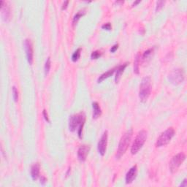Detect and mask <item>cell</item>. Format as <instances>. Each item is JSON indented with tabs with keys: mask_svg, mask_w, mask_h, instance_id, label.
<instances>
[{
	"mask_svg": "<svg viewBox=\"0 0 187 187\" xmlns=\"http://www.w3.org/2000/svg\"><path fill=\"white\" fill-rule=\"evenodd\" d=\"M86 116L84 113H80L78 114L73 115L69 119V129L71 132H75L77 127H78V134L79 138H82L83 128L85 124Z\"/></svg>",
	"mask_w": 187,
	"mask_h": 187,
	"instance_id": "obj_1",
	"label": "cell"
},
{
	"mask_svg": "<svg viewBox=\"0 0 187 187\" xmlns=\"http://www.w3.org/2000/svg\"><path fill=\"white\" fill-rule=\"evenodd\" d=\"M132 134H133V130H132V129H130L127 131L123 135V136L121 137V140L119 142L117 153H116V158L117 159H121V156L127 151L128 147H129V144H130Z\"/></svg>",
	"mask_w": 187,
	"mask_h": 187,
	"instance_id": "obj_2",
	"label": "cell"
},
{
	"mask_svg": "<svg viewBox=\"0 0 187 187\" xmlns=\"http://www.w3.org/2000/svg\"><path fill=\"white\" fill-rule=\"evenodd\" d=\"M151 92V80L149 76L143 78L139 90V97L140 101L145 102L149 97Z\"/></svg>",
	"mask_w": 187,
	"mask_h": 187,
	"instance_id": "obj_3",
	"label": "cell"
},
{
	"mask_svg": "<svg viewBox=\"0 0 187 187\" xmlns=\"http://www.w3.org/2000/svg\"><path fill=\"white\" fill-rule=\"evenodd\" d=\"M147 139V132L145 130H141L138 132L135 141L131 148V153L132 154H136V153L141 149L143 145H144L145 140Z\"/></svg>",
	"mask_w": 187,
	"mask_h": 187,
	"instance_id": "obj_4",
	"label": "cell"
},
{
	"mask_svg": "<svg viewBox=\"0 0 187 187\" xmlns=\"http://www.w3.org/2000/svg\"><path fill=\"white\" fill-rule=\"evenodd\" d=\"M175 130H174V129L172 127L168 128L167 129H166L158 137L156 143V147H162L170 143L171 139L175 135Z\"/></svg>",
	"mask_w": 187,
	"mask_h": 187,
	"instance_id": "obj_5",
	"label": "cell"
},
{
	"mask_svg": "<svg viewBox=\"0 0 187 187\" xmlns=\"http://www.w3.org/2000/svg\"><path fill=\"white\" fill-rule=\"evenodd\" d=\"M185 159H186V155L183 153H179L174 156L170 162V172L172 173L176 172L179 167L182 164V163L184 162Z\"/></svg>",
	"mask_w": 187,
	"mask_h": 187,
	"instance_id": "obj_6",
	"label": "cell"
},
{
	"mask_svg": "<svg viewBox=\"0 0 187 187\" xmlns=\"http://www.w3.org/2000/svg\"><path fill=\"white\" fill-rule=\"evenodd\" d=\"M169 80L174 85H178L181 84L184 80V72L182 69L173 70L169 75Z\"/></svg>",
	"mask_w": 187,
	"mask_h": 187,
	"instance_id": "obj_7",
	"label": "cell"
},
{
	"mask_svg": "<svg viewBox=\"0 0 187 187\" xmlns=\"http://www.w3.org/2000/svg\"><path fill=\"white\" fill-rule=\"evenodd\" d=\"M108 134L107 131H105L102 135L101 138L99 140L98 145H97V148H98V151L101 156H104L106 153L107 149V145H108Z\"/></svg>",
	"mask_w": 187,
	"mask_h": 187,
	"instance_id": "obj_8",
	"label": "cell"
},
{
	"mask_svg": "<svg viewBox=\"0 0 187 187\" xmlns=\"http://www.w3.org/2000/svg\"><path fill=\"white\" fill-rule=\"evenodd\" d=\"M24 46L27 61L29 63V65H32L33 62V45L31 40L29 39L25 40Z\"/></svg>",
	"mask_w": 187,
	"mask_h": 187,
	"instance_id": "obj_9",
	"label": "cell"
},
{
	"mask_svg": "<svg viewBox=\"0 0 187 187\" xmlns=\"http://www.w3.org/2000/svg\"><path fill=\"white\" fill-rule=\"evenodd\" d=\"M90 151V146L87 145H83L80 146L78 151V158L80 162H85L87 155Z\"/></svg>",
	"mask_w": 187,
	"mask_h": 187,
	"instance_id": "obj_10",
	"label": "cell"
},
{
	"mask_svg": "<svg viewBox=\"0 0 187 187\" xmlns=\"http://www.w3.org/2000/svg\"><path fill=\"white\" fill-rule=\"evenodd\" d=\"M137 173V165L133 166L130 170L127 172V175H126V183L129 184V183H132L133 180L136 178Z\"/></svg>",
	"mask_w": 187,
	"mask_h": 187,
	"instance_id": "obj_11",
	"label": "cell"
},
{
	"mask_svg": "<svg viewBox=\"0 0 187 187\" xmlns=\"http://www.w3.org/2000/svg\"><path fill=\"white\" fill-rule=\"evenodd\" d=\"M40 166L39 163H34L31 167V176L33 180H36L40 175Z\"/></svg>",
	"mask_w": 187,
	"mask_h": 187,
	"instance_id": "obj_12",
	"label": "cell"
},
{
	"mask_svg": "<svg viewBox=\"0 0 187 187\" xmlns=\"http://www.w3.org/2000/svg\"><path fill=\"white\" fill-rule=\"evenodd\" d=\"M4 1H1V12H2V16L4 21H7L10 19V10L8 6L7 5V4H5V6H4Z\"/></svg>",
	"mask_w": 187,
	"mask_h": 187,
	"instance_id": "obj_13",
	"label": "cell"
},
{
	"mask_svg": "<svg viewBox=\"0 0 187 187\" xmlns=\"http://www.w3.org/2000/svg\"><path fill=\"white\" fill-rule=\"evenodd\" d=\"M128 64H129L128 62H126V63L120 65V66L118 67L117 69H116V77H115V81H116V84H117V83L119 81L121 75H122L123 72L124 71L125 68L127 67Z\"/></svg>",
	"mask_w": 187,
	"mask_h": 187,
	"instance_id": "obj_14",
	"label": "cell"
},
{
	"mask_svg": "<svg viewBox=\"0 0 187 187\" xmlns=\"http://www.w3.org/2000/svg\"><path fill=\"white\" fill-rule=\"evenodd\" d=\"M92 107H93V119H98L102 115V110L100 105L97 102H94L92 103Z\"/></svg>",
	"mask_w": 187,
	"mask_h": 187,
	"instance_id": "obj_15",
	"label": "cell"
},
{
	"mask_svg": "<svg viewBox=\"0 0 187 187\" xmlns=\"http://www.w3.org/2000/svg\"><path fill=\"white\" fill-rule=\"evenodd\" d=\"M116 69H117V67L113 68V69H111V70H108V71L106 72V73H103V74L101 75V76H100V78H98V80H97V82L101 83L102 81H104V80H105L106 78H109L110 76H111L112 75H113V73H114L116 71Z\"/></svg>",
	"mask_w": 187,
	"mask_h": 187,
	"instance_id": "obj_16",
	"label": "cell"
},
{
	"mask_svg": "<svg viewBox=\"0 0 187 187\" xmlns=\"http://www.w3.org/2000/svg\"><path fill=\"white\" fill-rule=\"evenodd\" d=\"M153 51H154V48H149L148 50L145 51L143 56H142V62H145L149 59L151 56H152Z\"/></svg>",
	"mask_w": 187,
	"mask_h": 187,
	"instance_id": "obj_17",
	"label": "cell"
},
{
	"mask_svg": "<svg viewBox=\"0 0 187 187\" xmlns=\"http://www.w3.org/2000/svg\"><path fill=\"white\" fill-rule=\"evenodd\" d=\"M86 14V10H80L78 11V12L75 15L74 18H73V25L76 24L77 23H78V21H79V19L81 18V17L84 16V15Z\"/></svg>",
	"mask_w": 187,
	"mask_h": 187,
	"instance_id": "obj_18",
	"label": "cell"
},
{
	"mask_svg": "<svg viewBox=\"0 0 187 187\" xmlns=\"http://www.w3.org/2000/svg\"><path fill=\"white\" fill-rule=\"evenodd\" d=\"M140 53L137 54L136 57H135V63H134V72L136 74H139V65H140Z\"/></svg>",
	"mask_w": 187,
	"mask_h": 187,
	"instance_id": "obj_19",
	"label": "cell"
},
{
	"mask_svg": "<svg viewBox=\"0 0 187 187\" xmlns=\"http://www.w3.org/2000/svg\"><path fill=\"white\" fill-rule=\"evenodd\" d=\"M81 48H78L75 51L74 54L72 56V60L73 62H76L80 59V56H81Z\"/></svg>",
	"mask_w": 187,
	"mask_h": 187,
	"instance_id": "obj_20",
	"label": "cell"
},
{
	"mask_svg": "<svg viewBox=\"0 0 187 187\" xmlns=\"http://www.w3.org/2000/svg\"><path fill=\"white\" fill-rule=\"evenodd\" d=\"M51 58L48 57L46 60L45 64V67H44V71H45V75L47 76L48 74L49 71H50V69H51Z\"/></svg>",
	"mask_w": 187,
	"mask_h": 187,
	"instance_id": "obj_21",
	"label": "cell"
},
{
	"mask_svg": "<svg viewBox=\"0 0 187 187\" xmlns=\"http://www.w3.org/2000/svg\"><path fill=\"white\" fill-rule=\"evenodd\" d=\"M101 56H102V54L100 51H95L92 53V54H91V58H92V59H97L100 58Z\"/></svg>",
	"mask_w": 187,
	"mask_h": 187,
	"instance_id": "obj_22",
	"label": "cell"
},
{
	"mask_svg": "<svg viewBox=\"0 0 187 187\" xmlns=\"http://www.w3.org/2000/svg\"><path fill=\"white\" fill-rule=\"evenodd\" d=\"M12 97H13L14 101L18 102V92L15 86L12 87Z\"/></svg>",
	"mask_w": 187,
	"mask_h": 187,
	"instance_id": "obj_23",
	"label": "cell"
},
{
	"mask_svg": "<svg viewBox=\"0 0 187 187\" xmlns=\"http://www.w3.org/2000/svg\"><path fill=\"white\" fill-rule=\"evenodd\" d=\"M164 3H165V1H157V3H156V11L160 10L163 7V6H164Z\"/></svg>",
	"mask_w": 187,
	"mask_h": 187,
	"instance_id": "obj_24",
	"label": "cell"
},
{
	"mask_svg": "<svg viewBox=\"0 0 187 187\" xmlns=\"http://www.w3.org/2000/svg\"><path fill=\"white\" fill-rule=\"evenodd\" d=\"M102 28L104 29H106V30H108V31H110V30H111V29H112L111 23H105V24H103L102 26Z\"/></svg>",
	"mask_w": 187,
	"mask_h": 187,
	"instance_id": "obj_25",
	"label": "cell"
},
{
	"mask_svg": "<svg viewBox=\"0 0 187 187\" xmlns=\"http://www.w3.org/2000/svg\"><path fill=\"white\" fill-rule=\"evenodd\" d=\"M43 117H44L45 120V121H47V122L50 123V120H49L48 115L47 111H46L45 110H43Z\"/></svg>",
	"mask_w": 187,
	"mask_h": 187,
	"instance_id": "obj_26",
	"label": "cell"
},
{
	"mask_svg": "<svg viewBox=\"0 0 187 187\" xmlns=\"http://www.w3.org/2000/svg\"><path fill=\"white\" fill-rule=\"evenodd\" d=\"M118 48H119V44L114 45H113V47H111V53L116 52V51L117 50Z\"/></svg>",
	"mask_w": 187,
	"mask_h": 187,
	"instance_id": "obj_27",
	"label": "cell"
},
{
	"mask_svg": "<svg viewBox=\"0 0 187 187\" xmlns=\"http://www.w3.org/2000/svg\"><path fill=\"white\" fill-rule=\"evenodd\" d=\"M46 182H47V178H46L45 177H44V176H41V178H40V183L41 184L44 185L45 183H46Z\"/></svg>",
	"mask_w": 187,
	"mask_h": 187,
	"instance_id": "obj_28",
	"label": "cell"
},
{
	"mask_svg": "<svg viewBox=\"0 0 187 187\" xmlns=\"http://www.w3.org/2000/svg\"><path fill=\"white\" fill-rule=\"evenodd\" d=\"M69 1H65V2L63 3V4H62V10H65L67 7V4H68Z\"/></svg>",
	"mask_w": 187,
	"mask_h": 187,
	"instance_id": "obj_29",
	"label": "cell"
},
{
	"mask_svg": "<svg viewBox=\"0 0 187 187\" xmlns=\"http://www.w3.org/2000/svg\"><path fill=\"white\" fill-rule=\"evenodd\" d=\"M187 186V180H186V178H185L184 180H183V181L182 182L181 184L180 185V186L183 187V186Z\"/></svg>",
	"mask_w": 187,
	"mask_h": 187,
	"instance_id": "obj_30",
	"label": "cell"
},
{
	"mask_svg": "<svg viewBox=\"0 0 187 187\" xmlns=\"http://www.w3.org/2000/svg\"><path fill=\"white\" fill-rule=\"evenodd\" d=\"M140 1H135V2L133 3V4H132V6H135V5H136V4H138V3H140Z\"/></svg>",
	"mask_w": 187,
	"mask_h": 187,
	"instance_id": "obj_31",
	"label": "cell"
},
{
	"mask_svg": "<svg viewBox=\"0 0 187 187\" xmlns=\"http://www.w3.org/2000/svg\"><path fill=\"white\" fill-rule=\"evenodd\" d=\"M116 3H117V4H123V3H124V1H116Z\"/></svg>",
	"mask_w": 187,
	"mask_h": 187,
	"instance_id": "obj_32",
	"label": "cell"
}]
</instances>
